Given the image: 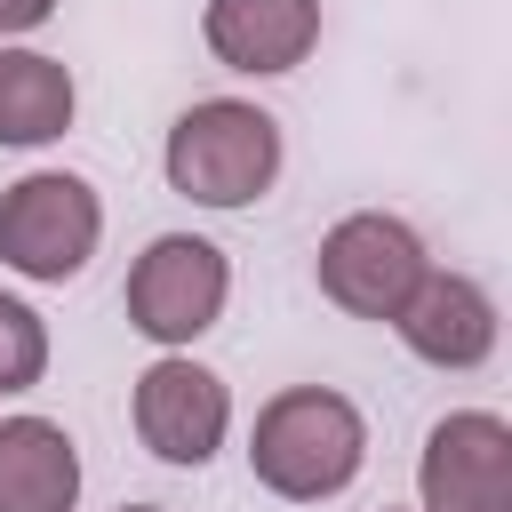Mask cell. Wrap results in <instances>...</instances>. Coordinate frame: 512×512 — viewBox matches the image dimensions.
Returning a JSON list of instances; mask_svg holds the SVG:
<instances>
[{"instance_id": "obj_12", "label": "cell", "mask_w": 512, "mask_h": 512, "mask_svg": "<svg viewBox=\"0 0 512 512\" xmlns=\"http://www.w3.org/2000/svg\"><path fill=\"white\" fill-rule=\"evenodd\" d=\"M40 376H48V320H40L24 296L0 288V400L32 392Z\"/></svg>"}, {"instance_id": "obj_3", "label": "cell", "mask_w": 512, "mask_h": 512, "mask_svg": "<svg viewBox=\"0 0 512 512\" xmlns=\"http://www.w3.org/2000/svg\"><path fill=\"white\" fill-rule=\"evenodd\" d=\"M104 240V200L72 168H32L0 192V264L32 288H64L88 272Z\"/></svg>"}, {"instance_id": "obj_4", "label": "cell", "mask_w": 512, "mask_h": 512, "mask_svg": "<svg viewBox=\"0 0 512 512\" xmlns=\"http://www.w3.org/2000/svg\"><path fill=\"white\" fill-rule=\"evenodd\" d=\"M120 304H128V328H136L152 352H192V344L224 320V304H232V264H224V248L200 240V232H160V240H144V256L128 264Z\"/></svg>"}, {"instance_id": "obj_2", "label": "cell", "mask_w": 512, "mask_h": 512, "mask_svg": "<svg viewBox=\"0 0 512 512\" xmlns=\"http://www.w3.org/2000/svg\"><path fill=\"white\" fill-rule=\"evenodd\" d=\"M160 168L192 208H256L280 184V120L248 96H200L176 112Z\"/></svg>"}, {"instance_id": "obj_1", "label": "cell", "mask_w": 512, "mask_h": 512, "mask_svg": "<svg viewBox=\"0 0 512 512\" xmlns=\"http://www.w3.org/2000/svg\"><path fill=\"white\" fill-rule=\"evenodd\" d=\"M368 464V416L328 384H288L248 424V472L280 504H328Z\"/></svg>"}, {"instance_id": "obj_9", "label": "cell", "mask_w": 512, "mask_h": 512, "mask_svg": "<svg viewBox=\"0 0 512 512\" xmlns=\"http://www.w3.org/2000/svg\"><path fill=\"white\" fill-rule=\"evenodd\" d=\"M200 40H208V56L224 72L280 80L320 48V0H208Z\"/></svg>"}, {"instance_id": "obj_6", "label": "cell", "mask_w": 512, "mask_h": 512, "mask_svg": "<svg viewBox=\"0 0 512 512\" xmlns=\"http://www.w3.org/2000/svg\"><path fill=\"white\" fill-rule=\"evenodd\" d=\"M128 416H136V440H144L160 464L200 472V464L224 448V432H232V392H224V376L200 368L192 352H152L144 376H136V392H128Z\"/></svg>"}, {"instance_id": "obj_10", "label": "cell", "mask_w": 512, "mask_h": 512, "mask_svg": "<svg viewBox=\"0 0 512 512\" xmlns=\"http://www.w3.org/2000/svg\"><path fill=\"white\" fill-rule=\"evenodd\" d=\"M80 448L56 416H0V512H72Z\"/></svg>"}, {"instance_id": "obj_7", "label": "cell", "mask_w": 512, "mask_h": 512, "mask_svg": "<svg viewBox=\"0 0 512 512\" xmlns=\"http://www.w3.org/2000/svg\"><path fill=\"white\" fill-rule=\"evenodd\" d=\"M424 512H512V424L496 408H456L416 456Z\"/></svg>"}, {"instance_id": "obj_14", "label": "cell", "mask_w": 512, "mask_h": 512, "mask_svg": "<svg viewBox=\"0 0 512 512\" xmlns=\"http://www.w3.org/2000/svg\"><path fill=\"white\" fill-rule=\"evenodd\" d=\"M120 512H168V504H120Z\"/></svg>"}, {"instance_id": "obj_5", "label": "cell", "mask_w": 512, "mask_h": 512, "mask_svg": "<svg viewBox=\"0 0 512 512\" xmlns=\"http://www.w3.org/2000/svg\"><path fill=\"white\" fill-rule=\"evenodd\" d=\"M424 272H432V256H424L416 224H400V216H384V208L336 216V224L320 232V256H312L320 296H328L336 312L384 320V328H392V312L408 304V288H416Z\"/></svg>"}, {"instance_id": "obj_8", "label": "cell", "mask_w": 512, "mask_h": 512, "mask_svg": "<svg viewBox=\"0 0 512 512\" xmlns=\"http://www.w3.org/2000/svg\"><path fill=\"white\" fill-rule=\"evenodd\" d=\"M392 336L424 360V368H448V376H464V368H480L488 352H496V296L472 280V272H424L416 288H408V304L392 312Z\"/></svg>"}, {"instance_id": "obj_13", "label": "cell", "mask_w": 512, "mask_h": 512, "mask_svg": "<svg viewBox=\"0 0 512 512\" xmlns=\"http://www.w3.org/2000/svg\"><path fill=\"white\" fill-rule=\"evenodd\" d=\"M56 16V0H0V40H24Z\"/></svg>"}, {"instance_id": "obj_11", "label": "cell", "mask_w": 512, "mask_h": 512, "mask_svg": "<svg viewBox=\"0 0 512 512\" xmlns=\"http://www.w3.org/2000/svg\"><path fill=\"white\" fill-rule=\"evenodd\" d=\"M80 112V80L64 56L48 48H0V144L8 152H40L72 128Z\"/></svg>"}]
</instances>
